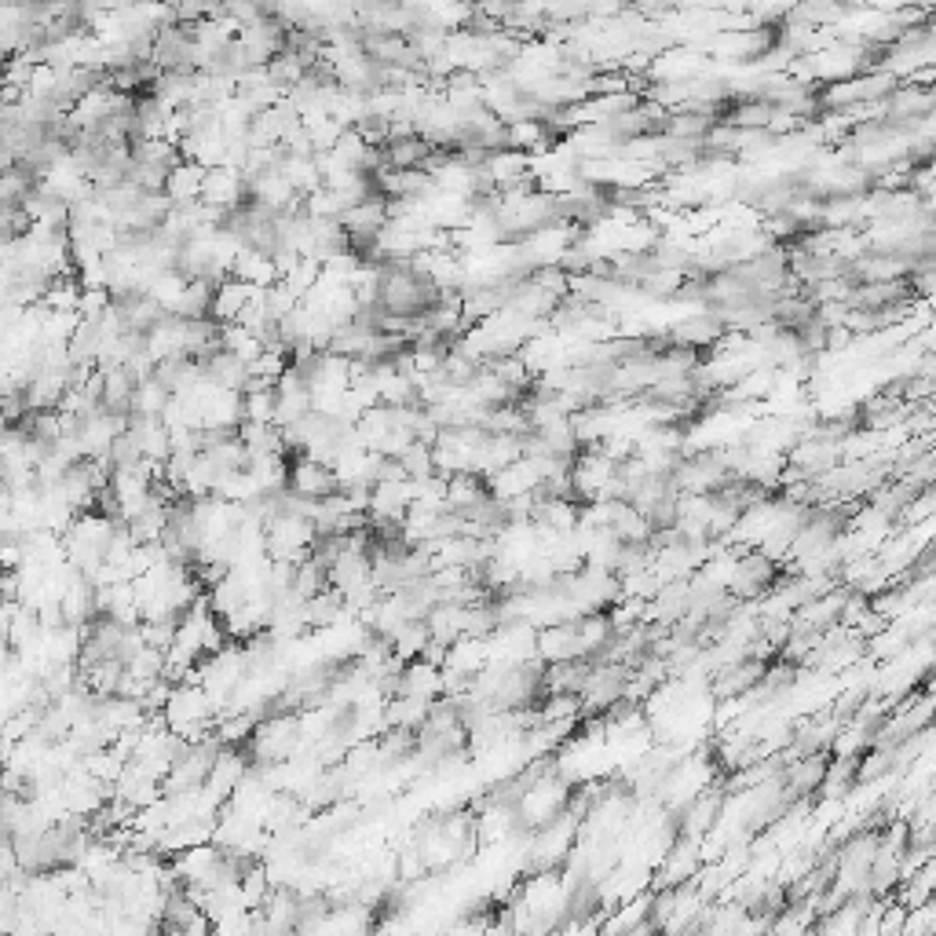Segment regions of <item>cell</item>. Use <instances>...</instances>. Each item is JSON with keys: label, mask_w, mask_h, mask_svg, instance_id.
I'll list each match as a JSON object with an SVG mask.
<instances>
[{"label": "cell", "mask_w": 936, "mask_h": 936, "mask_svg": "<svg viewBox=\"0 0 936 936\" xmlns=\"http://www.w3.org/2000/svg\"><path fill=\"white\" fill-rule=\"evenodd\" d=\"M289 490H297L304 498H330L333 490H341V479L333 472V465L308 458V454H293L289 458Z\"/></svg>", "instance_id": "6da1fadb"}, {"label": "cell", "mask_w": 936, "mask_h": 936, "mask_svg": "<svg viewBox=\"0 0 936 936\" xmlns=\"http://www.w3.org/2000/svg\"><path fill=\"white\" fill-rule=\"evenodd\" d=\"M399 695H414V699L436 702L443 699V666L428 659H410L403 670V688Z\"/></svg>", "instance_id": "7a4b0ae2"}, {"label": "cell", "mask_w": 936, "mask_h": 936, "mask_svg": "<svg viewBox=\"0 0 936 936\" xmlns=\"http://www.w3.org/2000/svg\"><path fill=\"white\" fill-rule=\"evenodd\" d=\"M249 768H253V754H245L242 746H224L220 750V757H216L213 772H209V779L205 783H213L220 794H224L227 801H231L234 787L242 783L245 776H249Z\"/></svg>", "instance_id": "3957f363"}, {"label": "cell", "mask_w": 936, "mask_h": 936, "mask_svg": "<svg viewBox=\"0 0 936 936\" xmlns=\"http://www.w3.org/2000/svg\"><path fill=\"white\" fill-rule=\"evenodd\" d=\"M436 143H428L425 136H403V139H388L381 147L384 165L388 169H425L428 158H432Z\"/></svg>", "instance_id": "277c9868"}, {"label": "cell", "mask_w": 936, "mask_h": 936, "mask_svg": "<svg viewBox=\"0 0 936 936\" xmlns=\"http://www.w3.org/2000/svg\"><path fill=\"white\" fill-rule=\"evenodd\" d=\"M205 165H198V161L183 158L176 169L169 172V183H165V194L172 198V205H191V202H202V187H205Z\"/></svg>", "instance_id": "5b68a950"}, {"label": "cell", "mask_w": 936, "mask_h": 936, "mask_svg": "<svg viewBox=\"0 0 936 936\" xmlns=\"http://www.w3.org/2000/svg\"><path fill=\"white\" fill-rule=\"evenodd\" d=\"M205 377L213 384H220V388H231V392H245V381H249V362L242 359V355H234V351L220 348L216 355H209V359L202 362Z\"/></svg>", "instance_id": "8992f818"}, {"label": "cell", "mask_w": 936, "mask_h": 936, "mask_svg": "<svg viewBox=\"0 0 936 936\" xmlns=\"http://www.w3.org/2000/svg\"><path fill=\"white\" fill-rule=\"evenodd\" d=\"M260 286H249V282H242V278H227V282H220L216 286V297H213V319L216 322H234L238 315H242V308L253 300V293Z\"/></svg>", "instance_id": "52a82bcc"}, {"label": "cell", "mask_w": 936, "mask_h": 936, "mask_svg": "<svg viewBox=\"0 0 936 936\" xmlns=\"http://www.w3.org/2000/svg\"><path fill=\"white\" fill-rule=\"evenodd\" d=\"M136 384L139 377L128 366H114L107 370V388H103V406L114 410V414H132V403H136Z\"/></svg>", "instance_id": "ba28073f"}, {"label": "cell", "mask_w": 936, "mask_h": 936, "mask_svg": "<svg viewBox=\"0 0 936 936\" xmlns=\"http://www.w3.org/2000/svg\"><path fill=\"white\" fill-rule=\"evenodd\" d=\"M487 494H490V487L479 472H454L447 483V505L454 512H468L476 501L487 498Z\"/></svg>", "instance_id": "9c48e42d"}, {"label": "cell", "mask_w": 936, "mask_h": 936, "mask_svg": "<svg viewBox=\"0 0 936 936\" xmlns=\"http://www.w3.org/2000/svg\"><path fill=\"white\" fill-rule=\"evenodd\" d=\"M213 297L216 286L209 278H191L180 304H176V315H183V319H213Z\"/></svg>", "instance_id": "30bf717a"}, {"label": "cell", "mask_w": 936, "mask_h": 936, "mask_svg": "<svg viewBox=\"0 0 936 936\" xmlns=\"http://www.w3.org/2000/svg\"><path fill=\"white\" fill-rule=\"evenodd\" d=\"M432 640V629H428V618H406L403 626L392 633V644H395V655L399 659H421V651H425V644Z\"/></svg>", "instance_id": "8fae6325"}, {"label": "cell", "mask_w": 936, "mask_h": 936, "mask_svg": "<svg viewBox=\"0 0 936 936\" xmlns=\"http://www.w3.org/2000/svg\"><path fill=\"white\" fill-rule=\"evenodd\" d=\"M169 399H172V392L158 381V377H143V381L136 384V403H132V410H136V414L161 417V410L169 406Z\"/></svg>", "instance_id": "7c38bea8"}, {"label": "cell", "mask_w": 936, "mask_h": 936, "mask_svg": "<svg viewBox=\"0 0 936 936\" xmlns=\"http://www.w3.org/2000/svg\"><path fill=\"white\" fill-rule=\"evenodd\" d=\"M322 589H330V575H326V567L311 556V560H304V564H297V578H293V593L300 596V600H311V596H319Z\"/></svg>", "instance_id": "4fadbf2b"}, {"label": "cell", "mask_w": 936, "mask_h": 936, "mask_svg": "<svg viewBox=\"0 0 936 936\" xmlns=\"http://www.w3.org/2000/svg\"><path fill=\"white\" fill-rule=\"evenodd\" d=\"M267 74H271V81H275L282 92H289V88L297 85V81H304V74H308V66H304V59L293 52H278L271 63H267Z\"/></svg>", "instance_id": "5bb4252c"}, {"label": "cell", "mask_w": 936, "mask_h": 936, "mask_svg": "<svg viewBox=\"0 0 936 936\" xmlns=\"http://www.w3.org/2000/svg\"><path fill=\"white\" fill-rule=\"evenodd\" d=\"M125 670L132 673V677H139V681H158V677H165V651L154 648V644H143V648L125 662Z\"/></svg>", "instance_id": "9a60e30c"}, {"label": "cell", "mask_w": 936, "mask_h": 936, "mask_svg": "<svg viewBox=\"0 0 936 936\" xmlns=\"http://www.w3.org/2000/svg\"><path fill=\"white\" fill-rule=\"evenodd\" d=\"M406 465V472H410V479H425V476H436V443H425V439H414L410 443V450H406L403 458H399Z\"/></svg>", "instance_id": "2e32d148"}, {"label": "cell", "mask_w": 936, "mask_h": 936, "mask_svg": "<svg viewBox=\"0 0 936 936\" xmlns=\"http://www.w3.org/2000/svg\"><path fill=\"white\" fill-rule=\"evenodd\" d=\"M245 395V421H271L275 425L278 414V388H264V392H242Z\"/></svg>", "instance_id": "e0dca14e"}, {"label": "cell", "mask_w": 936, "mask_h": 936, "mask_svg": "<svg viewBox=\"0 0 936 936\" xmlns=\"http://www.w3.org/2000/svg\"><path fill=\"white\" fill-rule=\"evenodd\" d=\"M355 132H359L370 147H384L388 139H392V117H384V114H366V117H359L355 121Z\"/></svg>", "instance_id": "ac0fdd59"}, {"label": "cell", "mask_w": 936, "mask_h": 936, "mask_svg": "<svg viewBox=\"0 0 936 936\" xmlns=\"http://www.w3.org/2000/svg\"><path fill=\"white\" fill-rule=\"evenodd\" d=\"M110 461H114V468L139 465V461H143V447H139V439L132 436V432H121V436L114 439V447H110Z\"/></svg>", "instance_id": "d6986e66"}]
</instances>
